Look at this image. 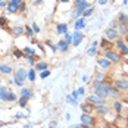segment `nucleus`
Masks as SVG:
<instances>
[{
	"instance_id": "obj_7",
	"label": "nucleus",
	"mask_w": 128,
	"mask_h": 128,
	"mask_svg": "<svg viewBox=\"0 0 128 128\" xmlns=\"http://www.w3.org/2000/svg\"><path fill=\"white\" fill-rule=\"evenodd\" d=\"M112 84L119 91H128V78H116Z\"/></svg>"
},
{
	"instance_id": "obj_47",
	"label": "nucleus",
	"mask_w": 128,
	"mask_h": 128,
	"mask_svg": "<svg viewBox=\"0 0 128 128\" xmlns=\"http://www.w3.org/2000/svg\"><path fill=\"white\" fill-rule=\"evenodd\" d=\"M19 12H26V4H25V2L19 6Z\"/></svg>"
},
{
	"instance_id": "obj_31",
	"label": "nucleus",
	"mask_w": 128,
	"mask_h": 128,
	"mask_svg": "<svg viewBox=\"0 0 128 128\" xmlns=\"http://www.w3.org/2000/svg\"><path fill=\"white\" fill-rule=\"evenodd\" d=\"M6 9H8V12H9V13H16V12H19V8H18V6H15V4H12V3H8Z\"/></svg>"
},
{
	"instance_id": "obj_43",
	"label": "nucleus",
	"mask_w": 128,
	"mask_h": 128,
	"mask_svg": "<svg viewBox=\"0 0 128 128\" xmlns=\"http://www.w3.org/2000/svg\"><path fill=\"white\" fill-rule=\"evenodd\" d=\"M9 3H12V4H15V6H18V8H19V6L24 3V0H10Z\"/></svg>"
},
{
	"instance_id": "obj_42",
	"label": "nucleus",
	"mask_w": 128,
	"mask_h": 128,
	"mask_svg": "<svg viewBox=\"0 0 128 128\" xmlns=\"http://www.w3.org/2000/svg\"><path fill=\"white\" fill-rule=\"evenodd\" d=\"M104 72H99V74H96V80H99V81H104Z\"/></svg>"
},
{
	"instance_id": "obj_21",
	"label": "nucleus",
	"mask_w": 128,
	"mask_h": 128,
	"mask_svg": "<svg viewBox=\"0 0 128 128\" xmlns=\"http://www.w3.org/2000/svg\"><path fill=\"white\" fill-rule=\"evenodd\" d=\"M21 97H26V99L30 100V99L34 97V91L31 88H28V87H22V88H21Z\"/></svg>"
},
{
	"instance_id": "obj_50",
	"label": "nucleus",
	"mask_w": 128,
	"mask_h": 128,
	"mask_svg": "<svg viewBox=\"0 0 128 128\" xmlns=\"http://www.w3.org/2000/svg\"><path fill=\"white\" fill-rule=\"evenodd\" d=\"M56 127H58V121H52L49 124V128H56Z\"/></svg>"
},
{
	"instance_id": "obj_32",
	"label": "nucleus",
	"mask_w": 128,
	"mask_h": 128,
	"mask_svg": "<svg viewBox=\"0 0 128 128\" xmlns=\"http://www.w3.org/2000/svg\"><path fill=\"white\" fill-rule=\"evenodd\" d=\"M66 102L69 103V104H72V106H78V100H77V99H74L71 94H68V96H66Z\"/></svg>"
},
{
	"instance_id": "obj_5",
	"label": "nucleus",
	"mask_w": 128,
	"mask_h": 128,
	"mask_svg": "<svg viewBox=\"0 0 128 128\" xmlns=\"http://www.w3.org/2000/svg\"><path fill=\"white\" fill-rule=\"evenodd\" d=\"M80 121H81V124H84L87 127H91V128H94V125H96V118L93 115H90V114H81Z\"/></svg>"
},
{
	"instance_id": "obj_22",
	"label": "nucleus",
	"mask_w": 128,
	"mask_h": 128,
	"mask_svg": "<svg viewBox=\"0 0 128 128\" xmlns=\"http://www.w3.org/2000/svg\"><path fill=\"white\" fill-rule=\"evenodd\" d=\"M68 50H69V44H68L65 40H59V41H58V52L66 53Z\"/></svg>"
},
{
	"instance_id": "obj_51",
	"label": "nucleus",
	"mask_w": 128,
	"mask_h": 128,
	"mask_svg": "<svg viewBox=\"0 0 128 128\" xmlns=\"http://www.w3.org/2000/svg\"><path fill=\"white\" fill-rule=\"evenodd\" d=\"M109 3V0H99V4L100 6H104V4H108Z\"/></svg>"
},
{
	"instance_id": "obj_55",
	"label": "nucleus",
	"mask_w": 128,
	"mask_h": 128,
	"mask_svg": "<svg viewBox=\"0 0 128 128\" xmlns=\"http://www.w3.org/2000/svg\"><path fill=\"white\" fill-rule=\"evenodd\" d=\"M66 121H71V114H66Z\"/></svg>"
},
{
	"instance_id": "obj_8",
	"label": "nucleus",
	"mask_w": 128,
	"mask_h": 128,
	"mask_svg": "<svg viewBox=\"0 0 128 128\" xmlns=\"http://www.w3.org/2000/svg\"><path fill=\"white\" fill-rule=\"evenodd\" d=\"M97 65H99V68L103 69V71H108V69H110L112 68V62L108 59V58H104V56H99L97 58Z\"/></svg>"
},
{
	"instance_id": "obj_23",
	"label": "nucleus",
	"mask_w": 128,
	"mask_h": 128,
	"mask_svg": "<svg viewBox=\"0 0 128 128\" xmlns=\"http://www.w3.org/2000/svg\"><path fill=\"white\" fill-rule=\"evenodd\" d=\"M34 69L36 71H40V72L41 71H46V69H49V64L46 60H38L37 64L34 65Z\"/></svg>"
},
{
	"instance_id": "obj_36",
	"label": "nucleus",
	"mask_w": 128,
	"mask_h": 128,
	"mask_svg": "<svg viewBox=\"0 0 128 128\" xmlns=\"http://www.w3.org/2000/svg\"><path fill=\"white\" fill-rule=\"evenodd\" d=\"M93 12H94V9H93V6H91V8H88L86 12L82 13V18H88V16H91V15H93Z\"/></svg>"
},
{
	"instance_id": "obj_57",
	"label": "nucleus",
	"mask_w": 128,
	"mask_h": 128,
	"mask_svg": "<svg viewBox=\"0 0 128 128\" xmlns=\"http://www.w3.org/2000/svg\"><path fill=\"white\" fill-rule=\"evenodd\" d=\"M122 3H124V4H127V3H128V0H122Z\"/></svg>"
},
{
	"instance_id": "obj_12",
	"label": "nucleus",
	"mask_w": 128,
	"mask_h": 128,
	"mask_svg": "<svg viewBox=\"0 0 128 128\" xmlns=\"http://www.w3.org/2000/svg\"><path fill=\"white\" fill-rule=\"evenodd\" d=\"M114 46H115V43L109 41V40L104 38V37H103V38L100 40V43H99V49H100L102 52H104V50H110V49H114Z\"/></svg>"
},
{
	"instance_id": "obj_17",
	"label": "nucleus",
	"mask_w": 128,
	"mask_h": 128,
	"mask_svg": "<svg viewBox=\"0 0 128 128\" xmlns=\"http://www.w3.org/2000/svg\"><path fill=\"white\" fill-rule=\"evenodd\" d=\"M97 52H99V41H93V44L87 49V56L93 58V56L97 54Z\"/></svg>"
},
{
	"instance_id": "obj_53",
	"label": "nucleus",
	"mask_w": 128,
	"mask_h": 128,
	"mask_svg": "<svg viewBox=\"0 0 128 128\" xmlns=\"http://www.w3.org/2000/svg\"><path fill=\"white\" fill-rule=\"evenodd\" d=\"M82 81H84V82H88V75H87V74L82 75Z\"/></svg>"
},
{
	"instance_id": "obj_58",
	"label": "nucleus",
	"mask_w": 128,
	"mask_h": 128,
	"mask_svg": "<svg viewBox=\"0 0 128 128\" xmlns=\"http://www.w3.org/2000/svg\"><path fill=\"white\" fill-rule=\"evenodd\" d=\"M24 128H32V127H31V125H25Z\"/></svg>"
},
{
	"instance_id": "obj_29",
	"label": "nucleus",
	"mask_w": 128,
	"mask_h": 128,
	"mask_svg": "<svg viewBox=\"0 0 128 128\" xmlns=\"http://www.w3.org/2000/svg\"><path fill=\"white\" fill-rule=\"evenodd\" d=\"M116 19H118L119 24H128V16L125 15V13H122V12L118 13V18H116Z\"/></svg>"
},
{
	"instance_id": "obj_48",
	"label": "nucleus",
	"mask_w": 128,
	"mask_h": 128,
	"mask_svg": "<svg viewBox=\"0 0 128 128\" xmlns=\"http://www.w3.org/2000/svg\"><path fill=\"white\" fill-rule=\"evenodd\" d=\"M22 118H26V115L24 112H19V114H16V119H22Z\"/></svg>"
},
{
	"instance_id": "obj_1",
	"label": "nucleus",
	"mask_w": 128,
	"mask_h": 128,
	"mask_svg": "<svg viewBox=\"0 0 128 128\" xmlns=\"http://www.w3.org/2000/svg\"><path fill=\"white\" fill-rule=\"evenodd\" d=\"M25 80H28V69H25L24 66L18 68L15 71V77H13V84H16L18 87H24V82Z\"/></svg>"
},
{
	"instance_id": "obj_13",
	"label": "nucleus",
	"mask_w": 128,
	"mask_h": 128,
	"mask_svg": "<svg viewBox=\"0 0 128 128\" xmlns=\"http://www.w3.org/2000/svg\"><path fill=\"white\" fill-rule=\"evenodd\" d=\"M106 88H108V94H109V97H114V99H118L119 96H121V91L116 88L114 84H106Z\"/></svg>"
},
{
	"instance_id": "obj_25",
	"label": "nucleus",
	"mask_w": 128,
	"mask_h": 128,
	"mask_svg": "<svg viewBox=\"0 0 128 128\" xmlns=\"http://www.w3.org/2000/svg\"><path fill=\"white\" fill-rule=\"evenodd\" d=\"M12 34L15 36V37H21L22 34H25V26H21V25L13 26L12 28Z\"/></svg>"
},
{
	"instance_id": "obj_40",
	"label": "nucleus",
	"mask_w": 128,
	"mask_h": 128,
	"mask_svg": "<svg viewBox=\"0 0 128 128\" xmlns=\"http://www.w3.org/2000/svg\"><path fill=\"white\" fill-rule=\"evenodd\" d=\"M49 75H50V69H46V71H41V72H40V78H43V80L47 78Z\"/></svg>"
},
{
	"instance_id": "obj_4",
	"label": "nucleus",
	"mask_w": 128,
	"mask_h": 128,
	"mask_svg": "<svg viewBox=\"0 0 128 128\" xmlns=\"http://www.w3.org/2000/svg\"><path fill=\"white\" fill-rule=\"evenodd\" d=\"M88 8H91V4H90L86 0L82 4H80V6H77L74 10H72V13H71V18H75V19H78V18H81L82 16V13L86 12Z\"/></svg>"
},
{
	"instance_id": "obj_14",
	"label": "nucleus",
	"mask_w": 128,
	"mask_h": 128,
	"mask_svg": "<svg viewBox=\"0 0 128 128\" xmlns=\"http://www.w3.org/2000/svg\"><path fill=\"white\" fill-rule=\"evenodd\" d=\"M106 84H108V82H104V84H103L102 87H99V88L93 90V93H94L96 96L102 97V99H104V100H106V99L109 97V94H108V88H106Z\"/></svg>"
},
{
	"instance_id": "obj_38",
	"label": "nucleus",
	"mask_w": 128,
	"mask_h": 128,
	"mask_svg": "<svg viewBox=\"0 0 128 128\" xmlns=\"http://www.w3.org/2000/svg\"><path fill=\"white\" fill-rule=\"evenodd\" d=\"M13 56H15L16 59H19V58H25L24 52H21V50H13Z\"/></svg>"
},
{
	"instance_id": "obj_24",
	"label": "nucleus",
	"mask_w": 128,
	"mask_h": 128,
	"mask_svg": "<svg viewBox=\"0 0 128 128\" xmlns=\"http://www.w3.org/2000/svg\"><path fill=\"white\" fill-rule=\"evenodd\" d=\"M112 109L115 110L118 115H121V112H122V109H124V106H122V102H119V100H116V99H115V100L112 102Z\"/></svg>"
},
{
	"instance_id": "obj_15",
	"label": "nucleus",
	"mask_w": 128,
	"mask_h": 128,
	"mask_svg": "<svg viewBox=\"0 0 128 128\" xmlns=\"http://www.w3.org/2000/svg\"><path fill=\"white\" fill-rule=\"evenodd\" d=\"M72 37H74V40H72V46H80L81 44V41L84 40V34L81 32V31H75V32H72Z\"/></svg>"
},
{
	"instance_id": "obj_34",
	"label": "nucleus",
	"mask_w": 128,
	"mask_h": 128,
	"mask_svg": "<svg viewBox=\"0 0 128 128\" xmlns=\"http://www.w3.org/2000/svg\"><path fill=\"white\" fill-rule=\"evenodd\" d=\"M64 40L68 43V44H69V46H72V40H74V37H72V34H71V32H66Z\"/></svg>"
},
{
	"instance_id": "obj_11",
	"label": "nucleus",
	"mask_w": 128,
	"mask_h": 128,
	"mask_svg": "<svg viewBox=\"0 0 128 128\" xmlns=\"http://www.w3.org/2000/svg\"><path fill=\"white\" fill-rule=\"evenodd\" d=\"M109 110H110V108L106 104V103H103V104H96L94 106V114H97V115H108L109 114Z\"/></svg>"
},
{
	"instance_id": "obj_30",
	"label": "nucleus",
	"mask_w": 128,
	"mask_h": 128,
	"mask_svg": "<svg viewBox=\"0 0 128 128\" xmlns=\"http://www.w3.org/2000/svg\"><path fill=\"white\" fill-rule=\"evenodd\" d=\"M106 81H99V80H94V81H91V90H96V88H99V87H102L103 84H104Z\"/></svg>"
},
{
	"instance_id": "obj_18",
	"label": "nucleus",
	"mask_w": 128,
	"mask_h": 128,
	"mask_svg": "<svg viewBox=\"0 0 128 128\" xmlns=\"http://www.w3.org/2000/svg\"><path fill=\"white\" fill-rule=\"evenodd\" d=\"M0 74H2V75H10V74H13L12 65L0 64Z\"/></svg>"
},
{
	"instance_id": "obj_54",
	"label": "nucleus",
	"mask_w": 128,
	"mask_h": 128,
	"mask_svg": "<svg viewBox=\"0 0 128 128\" xmlns=\"http://www.w3.org/2000/svg\"><path fill=\"white\" fill-rule=\"evenodd\" d=\"M41 3H43V0H36V2H34V6H40Z\"/></svg>"
},
{
	"instance_id": "obj_10",
	"label": "nucleus",
	"mask_w": 128,
	"mask_h": 128,
	"mask_svg": "<svg viewBox=\"0 0 128 128\" xmlns=\"http://www.w3.org/2000/svg\"><path fill=\"white\" fill-rule=\"evenodd\" d=\"M86 102H88V103H91L93 106H96V104H103V103H106V100L102 99V97H99V96H96V94L93 93V94H90V96L86 97Z\"/></svg>"
},
{
	"instance_id": "obj_46",
	"label": "nucleus",
	"mask_w": 128,
	"mask_h": 128,
	"mask_svg": "<svg viewBox=\"0 0 128 128\" xmlns=\"http://www.w3.org/2000/svg\"><path fill=\"white\" fill-rule=\"evenodd\" d=\"M31 28H32V31H34V32H36V34H38V32H40V26L37 25V24H36V22H34V24H32V25H31Z\"/></svg>"
},
{
	"instance_id": "obj_41",
	"label": "nucleus",
	"mask_w": 128,
	"mask_h": 128,
	"mask_svg": "<svg viewBox=\"0 0 128 128\" xmlns=\"http://www.w3.org/2000/svg\"><path fill=\"white\" fill-rule=\"evenodd\" d=\"M77 94H78V97H82V96L86 94V88H84V87H78L77 88Z\"/></svg>"
},
{
	"instance_id": "obj_3",
	"label": "nucleus",
	"mask_w": 128,
	"mask_h": 128,
	"mask_svg": "<svg viewBox=\"0 0 128 128\" xmlns=\"http://www.w3.org/2000/svg\"><path fill=\"white\" fill-rule=\"evenodd\" d=\"M102 56L108 58L112 64H121V62H122V54H121L119 52L114 50V49H110V50H104Z\"/></svg>"
},
{
	"instance_id": "obj_39",
	"label": "nucleus",
	"mask_w": 128,
	"mask_h": 128,
	"mask_svg": "<svg viewBox=\"0 0 128 128\" xmlns=\"http://www.w3.org/2000/svg\"><path fill=\"white\" fill-rule=\"evenodd\" d=\"M22 52H24V54H26V56H28V54H36V50L31 49V47H25Z\"/></svg>"
},
{
	"instance_id": "obj_52",
	"label": "nucleus",
	"mask_w": 128,
	"mask_h": 128,
	"mask_svg": "<svg viewBox=\"0 0 128 128\" xmlns=\"http://www.w3.org/2000/svg\"><path fill=\"white\" fill-rule=\"evenodd\" d=\"M6 6H8V3L4 0H0V8H6Z\"/></svg>"
},
{
	"instance_id": "obj_28",
	"label": "nucleus",
	"mask_w": 128,
	"mask_h": 128,
	"mask_svg": "<svg viewBox=\"0 0 128 128\" xmlns=\"http://www.w3.org/2000/svg\"><path fill=\"white\" fill-rule=\"evenodd\" d=\"M25 59H26V62H28V65H31L32 68H34V65L38 62V60H37V56H36V54H28V56H25Z\"/></svg>"
},
{
	"instance_id": "obj_37",
	"label": "nucleus",
	"mask_w": 128,
	"mask_h": 128,
	"mask_svg": "<svg viewBox=\"0 0 128 128\" xmlns=\"http://www.w3.org/2000/svg\"><path fill=\"white\" fill-rule=\"evenodd\" d=\"M25 34L30 37V38H32L34 37V31H32V28H30V26H25Z\"/></svg>"
},
{
	"instance_id": "obj_2",
	"label": "nucleus",
	"mask_w": 128,
	"mask_h": 128,
	"mask_svg": "<svg viewBox=\"0 0 128 128\" xmlns=\"http://www.w3.org/2000/svg\"><path fill=\"white\" fill-rule=\"evenodd\" d=\"M0 100L2 102H16L18 97H16V94L13 93L12 90H9L4 86H2L0 87Z\"/></svg>"
},
{
	"instance_id": "obj_19",
	"label": "nucleus",
	"mask_w": 128,
	"mask_h": 128,
	"mask_svg": "<svg viewBox=\"0 0 128 128\" xmlns=\"http://www.w3.org/2000/svg\"><path fill=\"white\" fill-rule=\"evenodd\" d=\"M66 32H68V24H66V22H59V24L56 25V34L65 36Z\"/></svg>"
},
{
	"instance_id": "obj_26",
	"label": "nucleus",
	"mask_w": 128,
	"mask_h": 128,
	"mask_svg": "<svg viewBox=\"0 0 128 128\" xmlns=\"http://www.w3.org/2000/svg\"><path fill=\"white\" fill-rule=\"evenodd\" d=\"M118 34L122 36V37H127L128 36V24H119L118 25Z\"/></svg>"
},
{
	"instance_id": "obj_56",
	"label": "nucleus",
	"mask_w": 128,
	"mask_h": 128,
	"mask_svg": "<svg viewBox=\"0 0 128 128\" xmlns=\"http://www.w3.org/2000/svg\"><path fill=\"white\" fill-rule=\"evenodd\" d=\"M60 3H69V0H59Z\"/></svg>"
},
{
	"instance_id": "obj_27",
	"label": "nucleus",
	"mask_w": 128,
	"mask_h": 128,
	"mask_svg": "<svg viewBox=\"0 0 128 128\" xmlns=\"http://www.w3.org/2000/svg\"><path fill=\"white\" fill-rule=\"evenodd\" d=\"M36 78H37V71H36L34 68L28 69V81H30V82H34Z\"/></svg>"
},
{
	"instance_id": "obj_45",
	"label": "nucleus",
	"mask_w": 128,
	"mask_h": 128,
	"mask_svg": "<svg viewBox=\"0 0 128 128\" xmlns=\"http://www.w3.org/2000/svg\"><path fill=\"white\" fill-rule=\"evenodd\" d=\"M118 25H119L118 19H114V21L110 22V26H109V28H115V30H118Z\"/></svg>"
},
{
	"instance_id": "obj_33",
	"label": "nucleus",
	"mask_w": 128,
	"mask_h": 128,
	"mask_svg": "<svg viewBox=\"0 0 128 128\" xmlns=\"http://www.w3.org/2000/svg\"><path fill=\"white\" fill-rule=\"evenodd\" d=\"M26 103H28V99H26V97H19V99H18V106H19V108H25Z\"/></svg>"
},
{
	"instance_id": "obj_20",
	"label": "nucleus",
	"mask_w": 128,
	"mask_h": 128,
	"mask_svg": "<svg viewBox=\"0 0 128 128\" xmlns=\"http://www.w3.org/2000/svg\"><path fill=\"white\" fill-rule=\"evenodd\" d=\"M86 18H78V19H75V22H74V28H75V31H81L82 28H86Z\"/></svg>"
},
{
	"instance_id": "obj_59",
	"label": "nucleus",
	"mask_w": 128,
	"mask_h": 128,
	"mask_svg": "<svg viewBox=\"0 0 128 128\" xmlns=\"http://www.w3.org/2000/svg\"><path fill=\"white\" fill-rule=\"evenodd\" d=\"M127 16H128V15H127Z\"/></svg>"
},
{
	"instance_id": "obj_9",
	"label": "nucleus",
	"mask_w": 128,
	"mask_h": 128,
	"mask_svg": "<svg viewBox=\"0 0 128 128\" xmlns=\"http://www.w3.org/2000/svg\"><path fill=\"white\" fill-rule=\"evenodd\" d=\"M115 46H116V49L119 50V53L122 54V56H128V46H127V43L124 41L122 38H118L115 41Z\"/></svg>"
},
{
	"instance_id": "obj_49",
	"label": "nucleus",
	"mask_w": 128,
	"mask_h": 128,
	"mask_svg": "<svg viewBox=\"0 0 128 128\" xmlns=\"http://www.w3.org/2000/svg\"><path fill=\"white\" fill-rule=\"evenodd\" d=\"M84 2H86V0H74V6L77 8V6H80V4H82Z\"/></svg>"
},
{
	"instance_id": "obj_44",
	"label": "nucleus",
	"mask_w": 128,
	"mask_h": 128,
	"mask_svg": "<svg viewBox=\"0 0 128 128\" xmlns=\"http://www.w3.org/2000/svg\"><path fill=\"white\" fill-rule=\"evenodd\" d=\"M6 24H8V19L4 18V16H0V26H6Z\"/></svg>"
},
{
	"instance_id": "obj_16",
	"label": "nucleus",
	"mask_w": 128,
	"mask_h": 128,
	"mask_svg": "<svg viewBox=\"0 0 128 128\" xmlns=\"http://www.w3.org/2000/svg\"><path fill=\"white\" fill-rule=\"evenodd\" d=\"M93 112H94V106L88 102H84L81 103V114H90V115H93Z\"/></svg>"
},
{
	"instance_id": "obj_6",
	"label": "nucleus",
	"mask_w": 128,
	"mask_h": 128,
	"mask_svg": "<svg viewBox=\"0 0 128 128\" xmlns=\"http://www.w3.org/2000/svg\"><path fill=\"white\" fill-rule=\"evenodd\" d=\"M104 38H108L109 41L115 43L116 40L119 38L118 30H115V28H106V30H104Z\"/></svg>"
},
{
	"instance_id": "obj_35",
	"label": "nucleus",
	"mask_w": 128,
	"mask_h": 128,
	"mask_svg": "<svg viewBox=\"0 0 128 128\" xmlns=\"http://www.w3.org/2000/svg\"><path fill=\"white\" fill-rule=\"evenodd\" d=\"M46 44L50 47V50L53 52V53H56V52H58V44H53V43H52V41H49V40L46 41Z\"/></svg>"
}]
</instances>
